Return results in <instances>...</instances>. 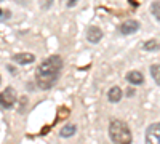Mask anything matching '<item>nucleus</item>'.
<instances>
[{"label":"nucleus","mask_w":160,"mask_h":144,"mask_svg":"<svg viewBox=\"0 0 160 144\" xmlns=\"http://www.w3.org/2000/svg\"><path fill=\"white\" fill-rule=\"evenodd\" d=\"M62 69V59L58 55L48 56L40 62V66L35 71V82L40 90H50L58 82L59 74Z\"/></svg>","instance_id":"f257e3e1"},{"label":"nucleus","mask_w":160,"mask_h":144,"mask_svg":"<svg viewBox=\"0 0 160 144\" xmlns=\"http://www.w3.org/2000/svg\"><path fill=\"white\" fill-rule=\"evenodd\" d=\"M109 138L112 144H131V132L123 120H111L109 123Z\"/></svg>","instance_id":"f03ea898"},{"label":"nucleus","mask_w":160,"mask_h":144,"mask_svg":"<svg viewBox=\"0 0 160 144\" xmlns=\"http://www.w3.org/2000/svg\"><path fill=\"white\" fill-rule=\"evenodd\" d=\"M15 102H16V91L13 90L11 87L5 88L2 93H0V107L10 109V107H13Z\"/></svg>","instance_id":"7ed1b4c3"},{"label":"nucleus","mask_w":160,"mask_h":144,"mask_svg":"<svg viewBox=\"0 0 160 144\" xmlns=\"http://www.w3.org/2000/svg\"><path fill=\"white\" fill-rule=\"evenodd\" d=\"M146 144H160V122H155L146 130Z\"/></svg>","instance_id":"20e7f679"},{"label":"nucleus","mask_w":160,"mask_h":144,"mask_svg":"<svg viewBox=\"0 0 160 144\" xmlns=\"http://www.w3.org/2000/svg\"><path fill=\"white\" fill-rule=\"evenodd\" d=\"M139 29V22L136 19H128V21H123L122 24L118 26V31L122 35H130V34H135L136 31Z\"/></svg>","instance_id":"39448f33"},{"label":"nucleus","mask_w":160,"mask_h":144,"mask_svg":"<svg viewBox=\"0 0 160 144\" xmlns=\"http://www.w3.org/2000/svg\"><path fill=\"white\" fill-rule=\"evenodd\" d=\"M102 38V31L98 27V26H90L87 29V40L90 43H98Z\"/></svg>","instance_id":"423d86ee"},{"label":"nucleus","mask_w":160,"mask_h":144,"mask_svg":"<svg viewBox=\"0 0 160 144\" xmlns=\"http://www.w3.org/2000/svg\"><path fill=\"white\" fill-rule=\"evenodd\" d=\"M13 62L16 64H21V66H26V64H32L35 61V56L32 53H16L13 55Z\"/></svg>","instance_id":"0eeeda50"},{"label":"nucleus","mask_w":160,"mask_h":144,"mask_svg":"<svg viewBox=\"0 0 160 144\" xmlns=\"http://www.w3.org/2000/svg\"><path fill=\"white\" fill-rule=\"evenodd\" d=\"M127 80L131 83V85H141L144 82V77L139 71H131L127 74Z\"/></svg>","instance_id":"6e6552de"},{"label":"nucleus","mask_w":160,"mask_h":144,"mask_svg":"<svg viewBox=\"0 0 160 144\" xmlns=\"http://www.w3.org/2000/svg\"><path fill=\"white\" fill-rule=\"evenodd\" d=\"M108 99H109V102H118L120 99H122V90H120L118 87H112L108 91Z\"/></svg>","instance_id":"1a4fd4ad"},{"label":"nucleus","mask_w":160,"mask_h":144,"mask_svg":"<svg viewBox=\"0 0 160 144\" xmlns=\"http://www.w3.org/2000/svg\"><path fill=\"white\" fill-rule=\"evenodd\" d=\"M75 132H77V127H75L74 123H66V125L61 128L59 135H61V138H71V136L75 135Z\"/></svg>","instance_id":"9d476101"},{"label":"nucleus","mask_w":160,"mask_h":144,"mask_svg":"<svg viewBox=\"0 0 160 144\" xmlns=\"http://www.w3.org/2000/svg\"><path fill=\"white\" fill-rule=\"evenodd\" d=\"M151 75L154 78V82L157 85H160V64H154V66H151Z\"/></svg>","instance_id":"9b49d317"},{"label":"nucleus","mask_w":160,"mask_h":144,"mask_svg":"<svg viewBox=\"0 0 160 144\" xmlns=\"http://www.w3.org/2000/svg\"><path fill=\"white\" fill-rule=\"evenodd\" d=\"M146 51H157L158 48H160V45H158V42L157 40H148L144 43V47H142Z\"/></svg>","instance_id":"f8f14e48"},{"label":"nucleus","mask_w":160,"mask_h":144,"mask_svg":"<svg viewBox=\"0 0 160 144\" xmlns=\"http://www.w3.org/2000/svg\"><path fill=\"white\" fill-rule=\"evenodd\" d=\"M151 13L154 15V18L157 21H160V0H157V2H154L151 5Z\"/></svg>","instance_id":"ddd939ff"},{"label":"nucleus","mask_w":160,"mask_h":144,"mask_svg":"<svg viewBox=\"0 0 160 144\" xmlns=\"http://www.w3.org/2000/svg\"><path fill=\"white\" fill-rule=\"evenodd\" d=\"M38 2H40V7H42V10H50L55 0H38Z\"/></svg>","instance_id":"4468645a"},{"label":"nucleus","mask_w":160,"mask_h":144,"mask_svg":"<svg viewBox=\"0 0 160 144\" xmlns=\"http://www.w3.org/2000/svg\"><path fill=\"white\" fill-rule=\"evenodd\" d=\"M10 16H11V13L8 10H2V8H0V21H7V19H10Z\"/></svg>","instance_id":"2eb2a0df"},{"label":"nucleus","mask_w":160,"mask_h":144,"mask_svg":"<svg viewBox=\"0 0 160 144\" xmlns=\"http://www.w3.org/2000/svg\"><path fill=\"white\" fill-rule=\"evenodd\" d=\"M75 3H77V0H68V3H66V5H68L69 8H72Z\"/></svg>","instance_id":"dca6fc26"},{"label":"nucleus","mask_w":160,"mask_h":144,"mask_svg":"<svg viewBox=\"0 0 160 144\" xmlns=\"http://www.w3.org/2000/svg\"><path fill=\"white\" fill-rule=\"evenodd\" d=\"M133 93H135L133 90H127V95H128V96H133Z\"/></svg>","instance_id":"f3484780"},{"label":"nucleus","mask_w":160,"mask_h":144,"mask_svg":"<svg viewBox=\"0 0 160 144\" xmlns=\"http://www.w3.org/2000/svg\"><path fill=\"white\" fill-rule=\"evenodd\" d=\"M0 82H2V77H0Z\"/></svg>","instance_id":"a211bd4d"},{"label":"nucleus","mask_w":160,"mask_h":144,"mask_svg":"<svg viewBox=\"0 0 160 144\" xmlns=\"http://www.w3.org/2000/svg\"><path fill=\"white\" fill-rule=\"evenodd\" d=\"M0 2H2V0H0Z\"/></svg>","instance_id":"6ab92c4d"}]
</instances>
